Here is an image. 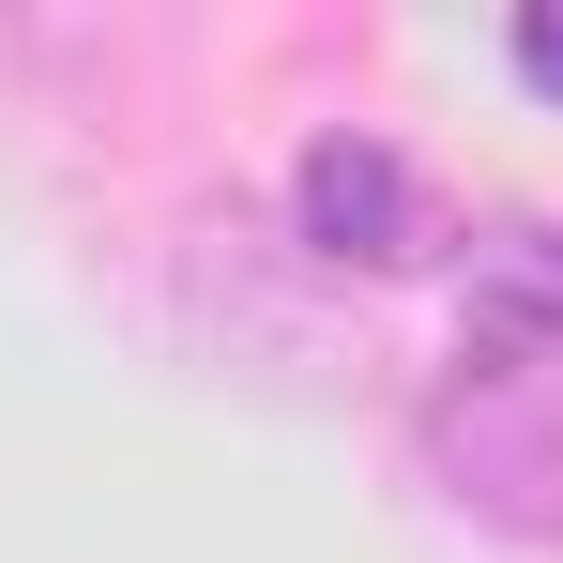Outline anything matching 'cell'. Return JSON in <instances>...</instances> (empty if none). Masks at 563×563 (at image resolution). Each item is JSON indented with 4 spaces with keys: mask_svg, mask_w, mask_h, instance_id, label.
Segmentation results:
<instances>
[{
    "mask_svg": "<svg viewBox=\"0 0 563 563\" xmlns=\"http://www.w3.org/2000/svg\"><path fill=\"white\" fill-rule=\"evenodd\" d=\"M457 351L472 366H549L563 351V213H487L457 260Z\"/></svg>",
    "mask_w": 563,
    "mask_h": 563,
    "instance_id": "3",
    "label": "cell"
},
{
    "mask_svg": "<svg viewBox=\"0 0 563 563\" xmlns=\"http://www.w3.org/2000/svg\"><path fill=\"white\" fill-rule=\"evenodd\" d=\"M289 244L320 260V275H411L427 244H442V198L427 168L366 137V122H335V137H305V168H289Z\"/></svg>",
    "mask_w": 563,
    "mask_h": 563,
    "instance_id": "2",
    "label": "cell"
},
{
    "mask_svg": "<svg viewBox=\"0 0 563 563\" xmlns=\"http://www.w3.org/2000/svg\"><path fill=\"white\" fill-rule=\"evenodd\" d=\"M503 46H518V77H533V92L563 107V0H533V15H518V31H503Z\"/></svg>",
    "mask_w": 563,
    "mask_h": 563,
    "instance_id": "4",
    "label": "cell"
},
{
    "mask_svg": "<svg viewBox=\"0 0 563 563\" xmlns=\"http://www.w3.org/2000/svg\"><path fill=\"white\" fill-rule=\"evenodd\" d=\"M411 442H427V487L457 518L518 533V549H563V351L549 366H472L457 351V380H427Z\"/></svg>",
    "mask_w": 563,
    "mask_h": 563,
    "instance_id": "1",
    "label": "cell"
}]
</instances>
